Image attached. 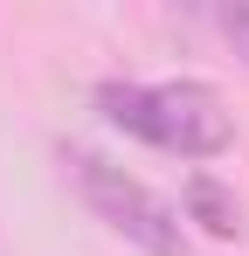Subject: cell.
<instances>
[{"label":"cell","mask_w":249,"mask_h":256,"mask_svg":"<svg viewBox=\"0 0 249 256\" xmlns=\"http://www.w3.org/2000/svg\"><path fill=\"white\" fill-rule=\"evenodd\" d=\"M97 111L173 160H214L236 138L222 97L208 84H97Z\"/></svg>","instance_id":"1"},{"label":"cell","mask_w":249,"mask_h":256,"mask_svg":"<svg viewBox=\"0 0 249 256\" xmlns=\"http://www.w3.org/2000/svg\"><path fill=\"white\" fill-rule=\"evenodd\" d=\"M187 214L201 222L208 236H236V228H242V208H236V194H228L214 173H194V180H187Z\"/></svg>","instance_id":"3"},{"label":"cell","mask_w":249,"mask_h":256,"mask_svg":"<svg viewBox=\"0 0 249 256\" xmlns=\"http://www.w3.org/2000/svg\"><path fill=\"white\" fill-rule=\"evenodd\" d=\"M70 166H76V180H83V201L104 214L124 242H138L146 256H194L187 236H180V214L166 208L146 180H132L124 166L97 160V152H70Z\"/></svg>","instance_id":"2"},{"label":"cell","mask_w":249,"mask_h":256,"mask_svg":"<svg viewBox=\"0 0 249 256\" xmlns=\"http://www.w3.org/2000/svg\"><path fill=\"white\" fill-rule=\"evenodd\" d=\"M214 28L236 42V56L249 62V7H214Z\"/></svg>","instance_id":"4"}]
</instances>
